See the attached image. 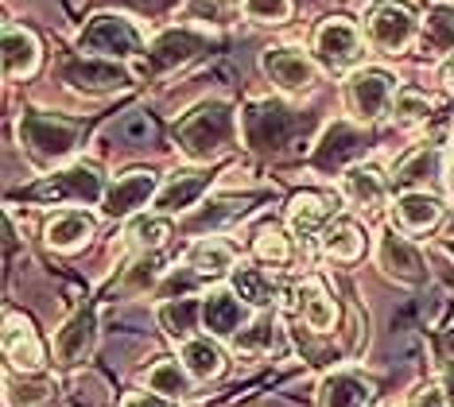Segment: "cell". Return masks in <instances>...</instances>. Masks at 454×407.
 Listing matches in <instances>:
<instances>
[{
	"label": "cell",
	"mask_w": 454,
	"mask_h": 407,
	"mask_svg": "<svg viewBox=\"0 0 454 407\" xmlns=\"http://www.w3.org/2000/svg\"><path fill=\"white\" fill-rule=\"evenodd\" d=\"M311 129V117L295 113L292 106L284 101H253L249 109L241 113V132H245V144L256 152V155H284L295 148V140Z\"/></svg>",
	"instance_id": "cell-1"
},
{
	"label": "cell",
	"mask_w": 454,
	"mask_h": 407,
	"mask_svg": "<svg viewBox=\"0 0 454 407\" xmlns=\"http://www.w3.org/2000/svg\"><path fill=\"white\" fill-rule=\"evenodd\" d=\"M233 129H237V117L225 101H206L191 113L187 121L175 124V148H179L187 160L194 163H206L214 155H222L233 140Z\"/></svg>",
	"instance_id": "cell-2"
},
{
	"label": "cell",
	"mask_w": 454,
	"mask_h": 407,
	"mask_svg": "<svg viewBox=\"0 0 454 407\" xmlns=\"http://www.w3.org/2000/svg\"><path fill=\"white\" fill-rule=\"evenodd\" d=\"M78 136L82 129L67 117H51V113H24L20 117V144L39 167L67 160L78 148Z\"/></svg>",
	"instance_id": "cell-3"
},
{
	"label": "cell",
	"mask_w": 454,
	"mask_h": 407,
	"mask_svg": "<svg viewBox=\"0 0 454 407\" xmlns=\"http://www.w3.org/2000/svg\"><path fill=\"white\" fill-rule=\"evenodd\" d=\"M78 47L86 55H98V59H121V62H137L144 51V35L137 31V24L125 16H113V12H98L82 27L78 35Z\"/></svg>",
	"instance_id": "cell-4"
},
{
	"label": "cell",
	"mask_w": 454,
	"mask_h": 407,
	"mask_svg": "<svg viewBox=\"0 0 454 407\" xmlns=\"http://www.w3.org/2000/svg\"><path fill=\"white\" fill-rule=\"evenodd\" d=\"M27 202H39V206H90L98 202V198H106V183H101L98 167H67V171L59 175H47V179H39L35 186H27L24 191Z\"/></svg>",
	"instance_id": "cell-5"
},
{
	"label": "cell",
	"mask_w": 454,
	"mask_h": 407,
	"mask_svg": "<svg viewBox=\"0 0 454 407\" xmlns=\"http://www.w3.org/2000/svg\"><path fill=\"white\" fill-rule=\"evenodd\" d=\"M369 152V132H361L349 121H334L330 129L318 136L315 152H311V167L318 175H338L342 167L357 163Z\"/></svg>",
	"instance_id": "cell-6"
},
{
	"label": "cell",
	"mask_w": 454,
	"mask_h": 407,
	"mask_svg": "<svg viewBox=\"0 0 454 407\" xmlns=\"http://www.w3.org/2000/svg\"><path fill=\"white\" fill-rule=\"evenodd\" d=\"M63 82L78 93H117V90L132 86V70L121 67L117 59L74 55L63 62Z\"/></svg>",
	"instance_id": "cell-7"
},
{
	"label": "cell",
	"mask_w": 454,
	"mask_h": 407,
	"mask_svg": "<svg viewBox=\"0 0 454 407\" xmlns=\"http://www.w3.org/2000/svg\"><path fill=\"white\" fill-rule=\"evenodd\" d=\"M199 51H202V35H194L187 27H171V31H163V35H156V43L144 51V59L132 62V74H140V78L168 74V70L191 62Z\"/></svg>",
	"instance_id": "cell-8"
},
{
	"label": "cell",
	"mask_w": 454,
	"mask_h": 407,
	"mask_svg": "<svg viewBox=\"0 0 454 407\" xmlns=\"http://www.w3.org/2000/svg\"><path fill=\"white\" fill-rule=\"evenodd\" d=\"M416 35H419V20L408 4L388 0V4H377L373 16H369V43H373L377 51H385V55L408 51Z\"/></svg>",
	"instance_id": "cell-9"
},
{
	"label": "cell",
	"mask_w": 454,
	"mask_h": 407,
	"mask_svg": "<svg viewBox=\"0 0 454 407\" xmlns=\"http://www.w3.org/2000/svg\"><path fill=\"white\" fill-rule=\"evenodd\" d=\"M392 93H396V78L388 74V70H357V74H349L346 82V98H349V109H354V117L361 121H377L385 117V109L392 106Z\"/></svg>",
	"instance_id": "cell-10"
},
{
	"label": "cell",
	"mask_w": 454,
	"mask_h": 407,
	"mask_svg": "<svg viewBox=\"0 0 454 407\" xmlns=\"http://www.w3.org/2000/svg\"><path fill=\"white\" fill-rule=\"evenodd\" d=\"M261 67H264V74L272 78V86H280L284 93H303L318 82L315 59L295 47H268L261 55Z\"/></svg>",
	"instance_id": "cell-11"
},
{
	"label": "cell",
	"mask_w": 454,
	"mask_h": 407,
	"mask_svg": "<svg viewBox=\"0 0 454 407\" xmlns=\"http://www.w3.org/2000/svg\"><path fill=\"white\" fill-rule=\"evenodd\" d=\"M315 59L323 62L326 70H349L361 59V31L342 16L318 24V31H315Z\"/></svg>",
	"instance_id": "cell-12"
},
{
	"label": "cell",
	"mask_w": 454,
	"mask_h": 407,
	"mask_svg": "<svg viewBox=\"0 0 454 407\" xmlns=\"http://www.w3.org/2000/svg\"><path fill=\"white\" fill-rule=\"evenodd\" d=\"M156 186H160L156 171H129V175H121V179L106 191V198H101V214L113 217V222H121V217H132L144 202H148V198L160 194Z\"/></svg>",
	"instance_id": "cell-13"
},
{
	"label": "cell",
	"mask_w": 454,
	"mask_h": 407,
	"mask_svg": "<svg viewBox=\"0 0 454 407\" xmlns=\"http://www.w3.org/2000/svg\"><path fill=\"white\" fill-rule=\"evenodd\" d=\"M94 346H98V318H94V310H78V315L67 318V326L55 333V357H59V364H67V369L90 361Z\"/></svg>",
	"instance_id": "cell-14"
},
{
	"label": "cell",
	"mask_w": 454,
	"mask_h": 407,
	"mask_svg": "<svg viewBox=\"0 0 454 407\" xmlns=\"http://www.w3.org/2000/svg\"><path fill=\"white\" fill-rule=\"evenodd\" d=\"M4 357L20 372H39L43 369V346H39L32 322L24 315H4Z\"/></svg>",
	"instance_id": "cell-15"
},
{
	"label": "cell",
	"mask_w": 454,
	"mask_h": 407,
	"mask_svg": "<svg viewBox=\"0 0 454 407\" xmlns=\"http://www.w3.org/2000/svg\"><path fill=\"white\" fill-rule=\"evenodd\" d=\"M295 299H299V315H303V322L315 333H330V330H334L338 307H334V299H330V291H326L323 279H303V284L295 287Z\"/></svg>",
	"instance_id": "cell-16"
},
{
	"label": "cell",
	"mask_w": 454,
	"mask_h": 407,
	"mask_svg": "<svg viewBox=\"0 0 454 407\" xmlns=\"http://www.w3.org/2000/svg\"><path fill=\"white\" fill-rule=\"evenodd\" d=\"M39 70V39L27 27L4 24V78H32Z\"/></svg>",
	"instance_id": "cell-17"
},
{
	"label": "cell",
	"mask_w": 454,
	"mask_h": 407,
	"mask_svg": "<svg viewBox=\"0 0 454 407\" xmlns=\"http://www.w3.org/2000/svg\"><path fill=\"white\" fill-rule=\"evenodd\" d=\"M318 245H323V253L330 260H338V264H354L365 253V229L357 222H349V217H334L323 233H318Z\"/></svg>",
	"instance_id": "cell-18"
},
{
	"label": "cell",
	"mask_w": 454,
	"mask_h": 407,
	"mask_svg": "<svg viewBox=\"0 0 454 407\" xmlns=\"http://www.w3.org/2000/svg\"><path fill=\"white\" fill-rule=\"evenodd\" d=\"M245 322V307L237 299V291H214V295L202 299V326L214 333V338H233Z\"/></svg>",
	"instance_id": "cell-19"
},
{
	"label": "cell",
	"mask_w": 454,
	"mask_h": 407,
	"mask_svg": "<svg viewBox=\"0 0 454 407\" xmlns=\"http://www.w3.org/2000/svg\"><path fill=\"white\" fill-rule=\"evenodd\" d=\"M380 268L392 271L396 279H404V284H419V279L427 276V271H423V256L400 233L380 237Z\"/></svg>",
	"instance_id": "cell-20"
},
{
	"label": "cell",
	"mask_w": 454,
	"mask_h": 407,
	"mask_svg": "<svg viewBox=\"0 0 454 407\" xmlns=\"http://www.w3.org/2000/svg\"><path fill=\"white\" fill-rule=\"evenodd\" d=\"M442 217V206L435 194L427 191H408L396 198V222L404 233H427L431 225H439Z\"/></svg>",
	"instance_id": "cell-21"
},
{
	"label": "cell",
	"mask_w": 454,
	"mask_h": 407,
	"mask_svg": "<svg viewBox=\"0 0 454 407\" xmlns=\"http://www.w3.org/2000/svg\"><path fill=\"white\" fill-rule=\"evenodd\" d=\"M287 217H292V229L299 237L323 233V229L334 222V198L330 194H295Z\"/></svg>",
	"instance_id": "cell-22"
},
{
	"label": "cell",
	"mask_w": 454,
	"mask_h": 407,
	"mask_svg": "<svg viewBox=\"0 0 454 407\" xmlns=\"http://www.w3.org/2000/svg\"><path fill=\"white\" fill-rule=\"evenodd\" d=\"M210 179H214L210 171H183V175H175V179L156 194V210L160 214H183V210H191L194 198H199L206 186H210Z\"/></svg>",
	"instance_id": "cell-23"
},
{
	"label": "cell",
	"mask_w": 454,
	"mask_h": 407,
	"mask_svg": "<svg viewBox=\"0 0 454 407\" xmlns=\"http://www.w3.org/2000/svg\"><path fill=\"white\" fill-rule=\"evenodd\" d=\"M342 194L361 214H377L380 202H385V179H380L373 167H349L342 175Z\"/></svg>",
	"instance_id": "cell-24"
},
{
	"label": "cell",
	"mask_w": 454,
	"mask_h": 407,
	"mask_svg": "<svg viewBox=\"0 0 454 407\" xmlns=\"http://www.w3.org/2000/svg\"><path fill=\"white\" fill-rule=\"evenodd\" d=\"M373 403V384L357 372H334L323 380V407H369Z\"/></svg>",
	"instance_id": "cell-25"
},
{
	"label": "cell",
	"mask_w": 454,
	"mask_h": 407,
	"mask_svg": "<svg viewBox=\"0 0 454 407\" xmlns=\"http://www.w3.org/2000/svg\"><path fill=\"white\" fill-rule=\"evenodd\" d=\"M90 237H94V222L78 210L59 214L47 222V245L59 248V253H74V248H82Z\"/></svg>",
	"instance_id": "cell-26"
},
{
	"label": "cell",
	"mask_w": 454,
	"mask_h": 407,
	"mask_svg": "<svg viewBox=\"0 0 454 407\" xmlns=\"http://www.w3.org/2000/svg\"><path fill=\"white\" fill-rule=\"evenodd\" d=\"M144 384H148L152 392H160V395H168V400H187L191 395V372H187V364L183 361H156L148 372H144Z\"/></svg>",
	"instance_id": "cell-27"
},
{
	"label": "cell",
	"mask_w": 454,
	"mask_h": 407,
	"mask_svg": "<svg viewBox=\"0 0 454 407\" xmlns=\"http://www.w3.org/2000/svg\"><path fill=\"white\" fill-rule=\"evenodd\" d=\"M183 364H187V372L194 380H214V377H222L225 372V357H222V349L214 346L210 338H191V341H183Z\"/></svg>",
	"instance_id": "cell-28"
},
{
	"label": "cell",
	"mask_w": 454,
	"mask_h": 407,
	"mask_svg": "<svg viewBox=\"0 0 454 407\" xmlns=\"http://www.w3.org/2000/svg\"><path fill=\"white\" fill-rule=\"evenodd\" d=\"M187 268L199 271L202 279H214V276H225L230 268H237V253H233V245H225V241H199L187 253Z\"/></svg>",
	"instance_id": "cell-29"
},
{
	"label": "cell",
	"mask_w": 454,
	"mask_h": 407,
	"mask_svg": "<svg viewBox=\"0 0 454 407\" xmlns=\"http://www.w3.org/2000/svg\"><path fill=\"white\" fill-rule=\"evenodd\" d=\"M419 51L427 59H442V55H454V12L447 8H439V12H431L423 20L419 27Z\"/></svg>",
	"instance_id": "cell-30"
},
{
	"label": "cell",
	"mask_w": 454,
	"mask_h": 407,
	"mask_svg": "<svg viewBox=\"0 0 454 407\" xmlns=\"http://www.w3.org/2000/svg\"><path fill=\"white\" fill-rule=\"evenodd\" d=\"M199 318H202V302H194V299H168L160 307V326L168 330L171 338H179V341L194 338Z\"/></svg>",
	"instance_id": "cell-31"
},
{
	"label": "cell",
	"mask_w": 454,
	"mask_h": 407,
	"mask_svg": "<svg viewBox=\"0 0 454 407\" xmlns=\"http://www.w3.org/2000/svg\"><path fill=\"white\" fill-rule=\"evenodd\" d=\"M55 380L24 372V380L8 377V407H51L55 403Z\"/></svg>",
	"instance_id": "cell-32"
},
{
	"label": "cell",
	"mask_w": 454,
	"mask_h": 407,
	"mask_svg": "<svg viewBox=\"0 0 454 407\" xmlns=\"http://www.w3.org/2000/svg\"><path fill=\"white\" fill-rule=\"evenodd\" d=\"M233 291L241 295V302H249V307H268V302L276 299L272 276H264V271L253 268V264H237L233 268Z\"/></svg>",
	"instance_id": "cell-33"
},
{
	"label": "cell",
	"mask_w": 454,
	"mask_h": 407,
	"mask_svg": "<svg viewBox=\"0 0 454 407\" xmlns=\"http://www.w3.org/2000/svg\"><path fill=\"white\" fill-rule=\"evenodd\" d=\"M249 198H222V202H210L206 210H199L194 217H187V229L191 233H202V229H222V225H233L237 217L249 214Z\"/></svg>",
	"instance_id": "cell-34"
},
{
	"label": "cell",
	"mask_w": 454,
	"mask_h": 407,
	"mask_svg": "<svg viewBox=\"0 0 454 407\" xmlns=\"http://www.w3.org/2000/svg\"><path fill=\"white\" fill-rule=\"evenodd\" d=\"M253 253H256V260H264V264H287V260H292V245H287L284 229L276 222H261L253 229Z\"/></svg>",
	"instance_id": "cell-35"
},
{
	"label": "cell",
	"mask_w": 454,
	"mask_h": 407,
	"mask_svg": "<svg viewBox=\"0 0 454 407\" xmlns=\"http://www.w3.org/2000/svg\"><path fill=\"white\" fill-rule=\"evenodd\" d=\"M237 349L245 353H272V349H284V333L272 318H256L249 330H241L237 338Z\"/></svg>",
	"instance_id": "cell-36"
},
{
	"label": "cell",
	"mask_w": 454,
	"mask_h": 407,
	"mask_svg": "<svg viewBox=\"0 0 454 407\" xmlns=\"http://www.w3.org/2000/svg\"><path fill=\"white\" fill-rule=\"evenodd\" d=\"M113 140H121L125 148H144V144L156 140V124L148 121V113H129L125 121H117L109 129Z\"/></svg>",
	"instance_id": "cell-37"
},
{
	"label": "cell",
	"mask_w": 454,
	"mask_h": 407,
	"mask_svg": "<svg viewBox=\"0 0 454 407\" xmlns=\"http://www.w3.org/2000/svg\"><path fill=\"white\" fill-rule=\"evenodd\" d=\"M163 264H168V260H163V253L156 248V253H144L137 264H132L129 271H125V291H148V287H156L160 284V276H163Z\"/></svg>",
	"instance_id": "cell-38"
},
{
	"label": "cell",
	"mask_w": 454,
	"mask_h": 407,
	"mask_svg": "<svg viewBox=\"0 0 454 407\" xmlns=\"http://www.w3.org/2000/svg\"><path fill=\"white\" fill-rule=\"evenodd\" d=\"M168 237H171V225L163 222V217H137V222L129 225V245L144 248V253H156V248H163Z\"/></svg>",
	"instance_id": "cell-39"
},
{
	"label": "cell",
	"mask_w": 454,
	"mask_h": 407,
	"mask_svg": "<svg viewBox=\"0 0 454 407\" xmlns=\"http://www.w3.org/2000/svg\"><path fill=\"white\" fill-rule=\"evenodd\" d=\"M392 117H396L400 124H419L431 117V98L419 90H400L396 101H392Z\"/></svg>",
	"instance_id": "cell-40"
},
{
	"label": "cell",
	"mask_w": 454,
	"mask_h": 407,
	"mask_svg": "<svg viewBox=\"0 0 454 407\" xmlns=\"http://www.w3.org/2000/svg\"><path fill=\"white\" fill-rule=\"evenodd\" d=\"M241 8L253 24H264V27H280L292 20V0H245Z\"/></svg>",
	"instance_id": "cell-41"
},
{
	"label": "cell",
	"mask_w": 454,
	"mask_h": 407,
	"mask_svg": "<svg viewBox=\"0 0 454 407\" xmlns=\"http://www.w3.org/2000/svg\"><path fill=\"white\" fill-rule=\"evenodd\" d=\"M435 167H439V155L423 148V152H416L411 160H404V163L396 167V183H400V186L423 183V179H431V175H435Z\"/></svg>",
	"instance_id": "cell-42"
},
{
	"label": "cell",
	"mask_w": 454,
	"mask_h": 407,
	"mask_svg": "<svg viewBox=\"0 0 454 407\" xmlns=\"http://www.w3.org/2000/svg\"><path fill=\"white\" fill-rule=\"evenodd\" d=\"M121 407H175V400L148 388V392H129L125 400H121Z\"/></svg>",
	"instance_id": "cell-43"
},
{
	"label": "cell",
	"mask_w": 454,
	"mask_h": 407,
	"mask_svg": "<svg viewBox=\"0 0 454 407\" xmlns=\"http://www.w3.org/2000/svg\"><path fill=\"white\" fill-rule=\"evenodd\" d=\"M411 407H450L447 392L435 388V384H427V388H419L416 395H411Z\"/></svg>",
	"instance_id": "cell-44"
},
{
	"label": "cell",
	"mask_w": 454,
	"mask_h": 407,
	"mask_svg": "<svg viewBox=\"0 0 454 407\" xmlns=\"http://www.w3.org/2000/svg\"><path fill=\"white\" fill-rule=\"evenodd\" d=\"M125 4H132V8H137V12H144V16H160V12H168L175 0H125Z\"/></svg>",
	"instance_id": "cell-45"
},
{
	"label": "cell",
	"mask_w": 454,
	"mask_h": 407,
	"mask_svg": "<svg viewBox=\"0 0 454 407\" xmlns=\"http://www.w3.org/2000/svg\"><path fill=\"white\" fill-rule=\"evenodd\" d=\"M233 4H245V0H199L202 12H218V8H233Z\"/></svg>",
	"instance_id": "cell-46"
},
{
	"label": "cell",
	"mask_w": 454,
	"mask_h": 407,
	"mask_svg": "<svg viewBox=\"0 0 454 407\" xmlns=\"http://www.w3.org/2000/svg\"><path fill=\"white\" fill-rule=\"evenodd\" d=\"M442 392H447V400H450V407H454V369L442 377Z\"/></svg>",
	"instance_id": "cell-47"
},
{
	"label": "cell",
	"mask_w": 454,
	"mask_h": 407,
	"mask_svg": "<svg viewBox=\"0 0 454 407\" xmlns=\"http://www.w3.org/2000/svg\"><path fill=\"white\" fill-rule=\"evenodd\" d=\"M442 78H447V86L454 90V55L447 59V67H442Z\"/></svg>",
	"instance_id": "cell-48"
},
{
	"label": "cell",
	"mask_w": 454,
	"mask_h": 407,
	"mask_svg": "<svg viewBox=\"0 0 454 407\" xmlns=\"http://www.w3.org/2000/svg\"><path fill=\"white\" fill-rule=\"evenodd\" d=\"M442 346H447V353H450V357H454V326L447 330V341H442Z\"/></svg>",
	"instance_id": "cell-49"
},
{
	"label": "cell",
	"mask_w": 454,
	"mask_h": 407,
	"mask_svg": "<svg viewBox=\"0 0 454 407\" xmlns=\"http://www.w3.org/2000/svg\"><path fill=\"white\" fill-rule=\"evenodd\" d=\"M447 186H450V194H454V160H450V167H447Z\"/></svg>",
	"instance_id": "cell-50"
},
{
	"label": "cell",
	"mask_w": 454,
	"mask_h": 407,
	"mask_svg": "<svg viewBox=\"0 0 454 407\" xmlns=\"http://www.w3.org/2000/svg\"><path fill=\"white\" fill-rule=\"evenodd\" d=\"M447 241H454V217H450V225H447Z\"/></svg>",
	"instance_id": "cell-51"
},
{
	"label": "cell",
	"mask_w": 454,
	"mask_h": 407,
	"mask_svg": "<svg viewBox=\"0 0 454 407\" xmlns=\"http://www.w3.org/2000/svg\"><path fill=\"white\" fill-rule=\"evenodd\" d=\"M447 253H450V256H454V241H447Z\"/></svg>",
	"instance_id": "cell-52"
}]
</instances>
